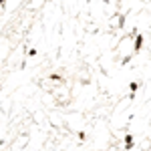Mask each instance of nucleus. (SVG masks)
Returning <instances> with one entry per match:
<instances>
[{
    "label": "nucleus",
    "instance_id": "3",
    "mask_svg": "<svg viewBox=\"0 0 151 151\" xmlns=\"http://www.w3.org/2000/svg\"><path fill=\"white\" fill-rule=\"evenodd\" d=\"M137 89H139V83H137V81H133L131 85H129V91H131V97H133V95L137 93Z\"/></svg>",
    "mask_w": 151,
    "mask_h": 151
},
{
    "label": "nucleus",
    "instance_id": "5",
    "mask_svg": "<svg viewBox=\"0 0 151 151\" xmlns=\"http://www.w3.org/2000/svg\"><path fill=\"white\" fill-rule=\"evenodd\" d=\"M28 57H36V48H28Z\"/></svg>",
    "mask_w": 151,
    "mask_h": 151
},
{
    "label": "nucleus",
    "instance_id": "6",
    "mask_svg": "<svg viewBox=\"0 0 151 151\" xmlns=\"http://www.w3.org/2000/svg\"><path fill=\"white\" fill-rule=\"evenodd\" d=\"M2 8H4V0H0V10H2Z\"/></svg>",
    "mask_w": 151,
    "mask_h": 151
},
{
    "label": "nucleus",
    "instance_id": "7",
    "mask_svg": "<svg viewBox=\"0 0 151 151\" xmlns=\"http://www.w3.org/2000/svg\"><path fill=\"white\" fill-rule=\"evenodd\" d=\"M0 91H2V85H0Z\"/></svg>",
    "mask_w": 151,
    "mask_h": 151
},
{
    "label": "nucleus",
    "instance_id": "2",
    "mask_svg": "<svg viewBox=\"0 0 151 151\" xmlns=\"http://www.w3.org/2000/svg\"><path fill=\"white\" fill-rule=\"evenodd\" d=\"M123 145H125V149H131V147H133V135H131V133H127V135H125Z\"/></svg>",
    "mask_w": 151,
    "mask_h": 151
},
{
    "label": "nucleus",
    "instance_id": "1",
    "mask_svg": "<svg viewBox=\"0 0 151 151\" xmlns=\"http://www.w3.org/2000/svg\"><path fill=\"white\" fill-rule=\"evenodd\" d=\"M143 42H145V38L143 35H135V42H133V52H141V48H143Z\"/></svg>",
    "mask_w": 151,
    "mask_h": 151
},
{
    "label": "nucleus",
    "instance_id": "4",
    "mask_svg": "<svg viewBox=\"0 0 151 151\" xmlns=\"http://www.w3.org/2000/svg\"><path fill=\"white\" fill-rule=\"evenodd\" d=\"M48 79H50V81H65V79H63L60 75H57V73H52V75H48Z\"/></svg>",
    "mask_w": 151,
    "mask_h": 151
}]
</instances>
